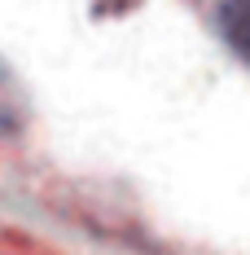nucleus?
Here are the masks:
<instances>
[{"instance_id": "obj_1", "label": "nucleus", "mask_w": 250, "mask_h": 255, "mask_svg": "<svg viewBox=\"0 0 250 255\" xmlns=\"http://www.w3.org/2000/svg\"><path fill=\"white\" fill-rule=\"evenodd\" d=\"M220 26H224V40L250 62V0H224Z\"/></svg>"}, {"instance_id": "obj_2", "label": "nucleus", "mask_w": 250, "mask_h": 255, "mask_svg": "<svg viewBox=\"0 0 250 255\" xmlns=\"http://www.w3.org/2000/svg\"><path fill=\"white\" fill-rule=\"evenodd\" d=\"M22 119H26V97L18 88V79H13V71L0 62V132L22 128Z\"/></svg>"}]
</instances>
